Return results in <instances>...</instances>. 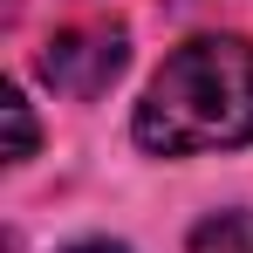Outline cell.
I'll list each match as a JSON object with an SVG mask.
<instances>
[{
  "label": "cell",
  "instance_id": "3957f363",
  "mask_svg": "<svg viewBox=\"0 0 253 253\" xmlns=\"http://www.w3.org/2000/svg\"><path fill=\"white\" fill-rule=\"evenodd\" d=\"M185 253H253V212H240V206L206 212V219L192 226Z\"/></svg>",
  "mask_w": 253,
  "mask_h": 253
},
{
  "label": "cell",
  "instance_id": "6da1fadb",
  "mask_svg": "<svg viewBox=\"0 0 253 253\" xmlns=\"http://www.w3.org/2000/svg\"><path fill=\"white\" fill-rule=\"evenodd\" d=\"M130 130L158 158L253 144V42L247 35H199V42L171 48Z\"/></svg>",
  "mask_w": 253,
  "mask_h": 253
},
{
  "label": "cell",
  "instance_id": "277c9868",
  "mask_svg": "<svg viewBox=\"0 0 253 253\" xmlns=\"http://www.w3.org/2000/svg\"><path fill=\"white\" fill-rule=\"evenodd\" d=\"M0 110H7V124H14V151H7V158H14V165H21V158H35V117H28L21 89H7V96H0Z\"/></svg>",
  "mask_w": 253,
  "mask_h": 253
},
{
  "label": "cell",
  "instance_id": "7a4b0ae2",
  "mask_svg": "<svg viewBox=\"0 0 253 253\" xmlns=\"http://www.w3.org/2000/svg\"><path fill=\"white\" fill-rule=\"evenodd\" d=\"M124 62H130L124 28L83 21V28H62V35L42 42V83L62 89V96H103V89L124 76Z\"/></svg>",
  "mask_w": 253,
  "mask_h": 253
},
{
  "label": "cell",
  "instance_id": "5b68a950",
  "mask_svg": "<svg viewBox=\"0 0 253 253\" xmlns=\"http://www.w3.org/2000/svg\"><path fill=\"white\" fill-rule=\"evenodd\" d=\"M69 253H130V247H103V240H96V247H69Z\"/></svg>",
  "mask_w": 253,
  "mask_h": 253
}]
</instances>
